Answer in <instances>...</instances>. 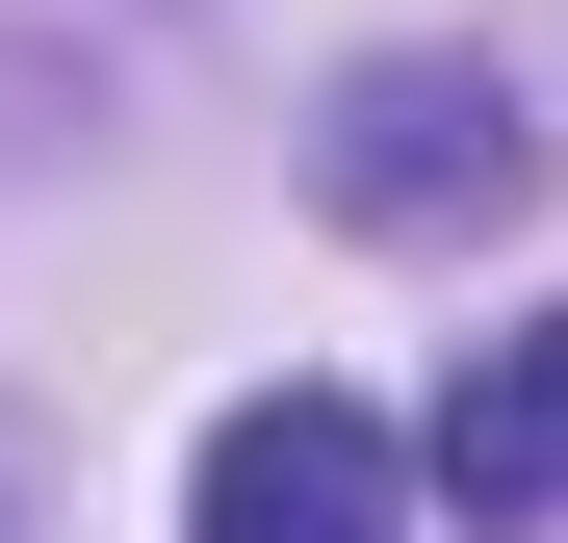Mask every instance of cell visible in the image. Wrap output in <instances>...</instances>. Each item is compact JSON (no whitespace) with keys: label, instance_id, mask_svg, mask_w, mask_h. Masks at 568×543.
Listing matches in <instances>:
<instances>
[{"label":"cell","instance_id":"3","mask_svg":"<svg viewBox=\"0 0 568 543\" xmlns=\"http://www.w3.org/2000/svg\"><path fill=\"white\" fill-rule=\"evenodd\" d=\"M439 517H568V311H517V336H465V389H439Z\"/></svg>","mask_w":568,"mask_h":543},{"label":"cell","instance_id":"1","mask_svg":"<svg viewBox=\"0 0 568 543\" xmlns=\"http://www.w3.org/2000/svg\"><path fill=\"white\" fill-rule=\"evenodd\" d=\"M311 181H336V233H465V208L542 181V104H517L491 52H362L336 130H311Z\"/></svg>","mask_w":568,"mask_h":543},{"label":"cell","instance_id":"4","mask_svg":"<svg viewBox=\"0 0 568 543\" xmlns=\"http://www.w3.org/2000/svg\"><path fill=\"white\" fill-rule=\"evenodd\" d=\"M0 543H27V492H0Z\"/></svg>","mask_w":568,"mask_h":543},{"label":"cell","instance_id":"2","mask_svg":"<svg viewBox=\"0 0 568 543\" xmlns=\"http://www.w3.org/2000/svg\"><path fill=\"white\" fill-rule=\"evenodd\" d=\"M181 543H414V466L362 389H233L181 466Z\"/></svg>","mask_w":568,"mask_h":543}]
</instances>
